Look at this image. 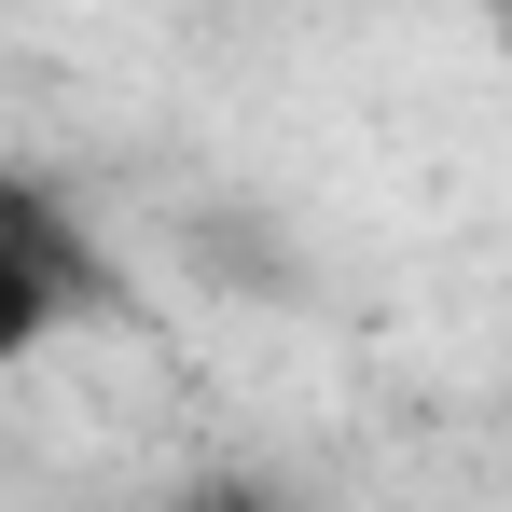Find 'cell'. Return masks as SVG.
<instances>
[{
    "instance_id": "obj_3",
    "label": "cell",
    "mask_w": 512,
    "mask_h": 512,
    "mask_svg": "<svg viewBox=\"0 0 512 512\" xmlns=\"http://www.w3.org/2000/svg\"><path fill=\"white\" fill-rule=\"evenodd\" d=\"M167 512H305V499H291L277 471H194V485H180Z\"/></svg>"
},
{
    "instance_id": "obj_2",
    "label": "cell",
    "mask_w": 512,
    "mask_h": 512,
    "mask_svg": "<svg viewBox=\"0 0 512 512\" xmlns=\"http://www.w3.org/2000/svg\"><path fill=\"white\" fill-rule=\"evenodd\" d=\"M194 263H208V277H236L250 305H291V250H277V222H263V208H208V222H194Z\"/></svg>"
},
{
    "instance_id": "obj_1",
    "label": "cell",
    "mask_w": 512,
    "mask_h": 512,
    "mask_svg": "<svg viewBox=\"0 0 512 512\" xmlns=\"http://www.w3.org/2000/svg\"><path fill=\"white\" fill-rule=\"evenodd\" d=\"M84 291H97V263L84 236L56 222V194H28V180H0V374L14 360H42V346L84 319Z\"/></svg>"
}]
</instances>
